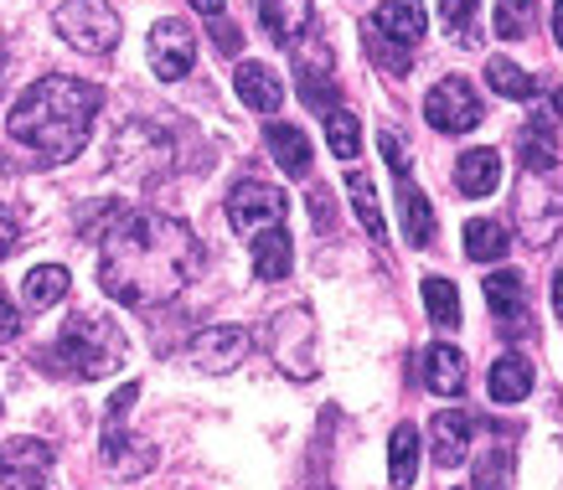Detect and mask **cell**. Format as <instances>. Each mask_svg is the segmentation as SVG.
<instances>
[{"mask_svg": "<svg viewBox=\"0 0 563 490\" xmlns=\"http://www.w3.org/2000/svg\"><path fill=\"white\" fill-rule=\"evenodd\" d=\"M202 274V248L187 222L166 212H135L124 218L99 248V285L114 304L151 310L172 300Z\"/></svg>", "mask_w": 563, "mask_h": 490, "instance_id": "6da1fadb", "label": "cell"}, {"mask_svg": "<svg viewBox=\"0 0 563 490\" xmlns=\"http://www.w3.org/2000/svg\"><path fill=\"white\" fill-rule=\"evenodd\" d=\"M99 103H103V93H99V83H88V78H68V73L36 78V83L11 103L5 135L16 140L21 151L63 166L73 155H84V145L93 140Z\"/></svg>", "mask_w": 563, "mask_h": 490, "instance_id": "7a4b0ae2", "label": "cell"}, {"mask_svg": "<svg viewBox=\"0 0 563 490\" xmlns=\"http://www.w3.org/2000/svg\"><path fill=\"white\" fill-rule=\"evenodd\" d=\"M36 361L57 377L93 382V377H109L124 361V331L109 315H73L63 325V336L52 341L47 352H36Z\"/></svg>", "mask_w": 563, "mask_h": 490, "instance_id": "3957f363", "label": "cell"}, {"mask_svg": "<svg viewBox=\"0 0 563 490\" xmlns=\"http://www.w3.org/2000/svg\"><path fill=\"white\" fill-rule=\"evenodd\" d=\"M57 36L78 52H114L120 47V11L109 0H68L52 16Z\"/></svg>", "mask_w": 563, "mask_h": 490, "instance_id": "277c9868", "label": "cell"}, {"mask_svg": "<svg viewBox=\"0 0 563 490\" xmlns=\"http://www.w3.org/2000/svg\"><path fill=\"white\" fill-rule=\"evenodd\" d=\"M517 227L528 243H553L563 233V187L548 170H528L517 181Z\"/></svg>", "mask_w": 563, "mask_h": 490, "instance_id": "5b68a950", "label": "cell"}, {"mask_svg": "<svg viewBox=\"0 0 563 490\" xmlns=\"http://www.w3.org/2000/svg\"><path fill=\"white\" fill-rule=\"evenodd\" d=\"M424 114L440 135H465V130H476L481 119H486V103L471 88V78H440V83L429 88Z\"/></svg>", "mask_w": 563, "mask_h": 490, "instance_id": "8992f818", "label": "cell"}, {"mask_svg": "<svg viewBox=\"0 0 563 490\" xmlns=\"http://www.w3.org/2000/svg\"><path fill=\"white\" fill-rule=\"evenodd\" d=\"M228 222H233V233H243V237L269 233V227L285 222V191L264 187V181H239V187L228 191Z\"/></svg>", "mask_w": 563, "mask_h": 490, "instance_id": "52a82bcc", "label": "cell"}, {"mask_svg": "<svg viewBox=\"0 0 563 490\" xmlns=\"http://www.w3.org/2000/svg\"><path fill=\"white\" fill-rule=\"evenodd\" d=\"M295 78H300V99L310 109H321V114L342 109L336 103V57L321 36H306V47H295Z\"/></svg>", "mask_w": 563, "mask_h": 490, "instance_id": "ba28073f", "label": "cell"}, {"mask_svg": "<svg viewBox=\"0 0 563 490\" xmlns=\"http://www.w3.org/2000/svg\"><path fill=\"white\" fill-rule=\"evenodd\" d=\"M151 73L155 78H166V83H176V78H187L191 68H197V32H191L187 21H155L151 26Z\"/></svg>", "mask_w": 563, "mask_h": 490, "instance_id": "9c48e42d", "label": "cell"}, {"mask_svg": "<svg viewBox=\"0 0 563 490\" xmlns=\"http://www.w3.org/2000/svg\"><path fill=\"white\" fill-rule=\"evenodd\" d=\"M52 449L42 439H5L0 444V490H47Z\"/></svg>", "mask_w": 563, "mask_h": 490, "instance_id": "30bf717a", "label": "cell"}, {"mask_svg": "<svg viewBox=\"0 0 563 490\" xmlns=\"http://www.w3.org/2000/svg\"><path fill=\"white\" fill-rule=\"evenodd\" d=\"M471 439H476V419H471L465 408H444V413H434V423H429V449H434V465H444V470L465 465Z\"/></svg>", "mask_w": 563, "mask_h": 490, "instance_id": "8fae6325", "label": "cell"}, {"mask_svg": "<svg viewBox=\"0 0 563 490\" xmlns=\"http://www.w3.org/2000/svg\"><path fill=\"white\" fill-rule=\"evenodd\" d=\"M486 304H492V315L501 321L507 336H522V331H528V285H522L517 269H496L492 279H486Z\"/></svg>", "mask_w": 563, "mask_h": 490, "instance_id": "7c38bea8", "label": "cell"}, {"mask_svg": "<svg viewBox=\"0 0 563 490\" xmlns=\"http://www.w3.org/2000/svg\"><path fill=\"white\" fill-rule=\"evenodd\" d=\"M243 356H249V331H239V325H212V331H202L197 346H191V361H197L202 372H233Z\"/></svg>", "mask_w": 563, "mask_h": 490, "instance_id": "4fadbf2b", "label": "cell"}, {"mask_svg": "<svg viewBox=\"0 0 563 490\" xmlns=\"http://www.w3.org/2000/svg\"><path fill=\"white\" fill-rule=\"evenodd\" d=\"M155 465L151 444L140 439V434H124L120 423H109V434H103V470L120 475V480H135Z\"/></svg>", "mask_w": 563, "mask_h": 490, "instance_id": "5bb4252c", "label": "cell"}, {"mask_svg": "<svg viewBox=\"0 0 563 490\" xmlns=\"http://www.w3.org/2000/svg\"><path fill=\"white\" fill-rule=\"evenodd\" d=\"M383 36H393V42H404V47H413L419 36L429 32V11L424 0H383L373 16H367Z\"/></svg>", "mask_w": 563, "mask_h": 490, "instance_id": "9a60e30c", "label": "cell"}, {"mask_svg": "<svg viewBox=\"0 0 563 490\" xmlns=\"http://www.w3.org/2000/svg\"><path fill=\"white\" fill-rule=\"evenodd\" d=\"M517 160L528 170H553L559 166V130L548 114H532L522 130H517Z\"/></svg>", "mask_w": 563, "mask_h": 490, "instance_id": "2e32d148", "label": "cell"}, {"mask_svg": "<svg viewBox=\"0 0 563 490\" xmlns=\"http://www.w3.org/2000/svg\"><path fill=\"white\" fill-rule=\"evenodd\" d=\"M233 88H239V99L249 103L254 114H279V103H285V88H279V78H274L264 63H239Z\"/></svg>", "mask_w": 563, "mask_h": 490, "instance_id": "e0dca14e", "label": "cell"}, {"mask_svg": "<svg viewBox=\"0 0 563 490\" xmlns=\"http://www.w3.org/2000/svg\"><path fill=\"white\" fill-rule=\"evenodd\" d=\"M258 21H264V36L290 47L295 36H306L310 21V0H258Z\"/></svg>", "mask_w": 563, "mask_h": 490, "instance_id": "ac0fdd59", "label": "cell"}, {"mask_svg": "<svg viewBox=\"0 0 563 490\" xmlns=\"http://www.w3.org/2000/svg\"><path fill=\"white\" fill-rule=\"evenodd\" d=\"M486 392H492V403H522L532 392V361L528 356H496L492 361V377H486Z\"/></svg>", "mask_w": 563, "mask_h": 490, "instance_id": "d6986e66", "label": "cell"}, {"mask_svg": "<svg viewBox=\"0 0 563 490\" xmlns=\"http://www.w3.org/2000/svg\"><path fill=\"white\" fill-rule=\"evenodd\" d=\"M264 145H269V155L279 160L285 176H310V135L300 124H269Z\"/></svg>", "mask_w": 563, "mask_h": 490, "instance_id": "ffe728a7", "label": "cell"}, {"mask_svg": "<svg viewBox=\"0 0 563 490\" xmlns=\"http://www.w3.org/2000/svg\"><path fill=\"white\" fill-rule=\"evenodd\" d=\"M424 382H429V392L455 398V392L465 388V356H461V346H450V341L429 346V352H424Z\"/></svg>", "mask_w": 563, "mask_h": 490, "instance_id": "44dd1931", "label": "cell"}, {"mask_svg": "<svg viewBox=\"0 0 563 490\" xmlns=\"http://www.w3.org/2000/svg\"><path fill=\"white\" fill-rule=\"evenodd\" d=\"M455 187L465 191V197H492L496 187H501V155L496 151H465L461 166H455Z\"/></svg>", "mask_w": 563, "mask_h": 490, "instance_id": "7402d4cb", "label": "cell"}, {"mask_svg": "<svg viewBox=\"0 0 563 490\" xmlns=\"http://www.w3.org/2000/svg\"><path fill=\"white\" fill-rule=\"evenodd\" d=\"M290 264H295V248H290V233H285V227H269V233L254 237V274L264 279V285L285 279Z\"/></svg>", "mask_w": 563, "mask_h": 490, "instance_id": "603a6c76", "label": "cell"}, {"mask_svg": "<svg viewBox=\"0 0 563 490\" xmlns=\"http://www.w3.org/2000/svg\"><path fill=\"white\" fill-rule=\"evenodd\" d=\"M461 237H465V258H476V264H496V258H507V248H512V233L492 218L465 222Z\"/></svg>", "mask_w": 563, "mask_h": 490, "instance_id": "cb8c5ba5", "label": "cell"}, {"mask_svg": "<svg viewBox=\"0 0 563 490\" xmlns=\"http://www.w3.org/2000/svg\"><path fill=\"white\" fill-rule=\"evenodd\" d=\"M388 475H393V490H409L413 475H419V428H413V423H398V428H393Z\"/></svg>", "mask_w": 563, "mask_h": 490, "instance_id": "d4e9b609", "label": "cell"}, {"mask_svg": "<svg viewBox=\"0 0 563 490\" xmlns=\"http://www.w3.org/2000/svg\"><path fill=\"white\" fill-rule=\"evenodd\" d=\"M398 212H404V237H409L413 248H424L429 237H434V212H429V197L413 181L398 187Z\"/></svg>", "mask_w": 563, "mask_h": 490, "instance_id": "484cf974", "label": "cell"}, {"mask_svg": "<svg viewBox=\"0 0 563 490\" xmlns=\"http://www.w3.org/2000/svg\"><path fill=\"white\" fill-rule=\"evenodd\" d=\"M346 191H352V212H357V222L367 227V237H388V222H383V207H377V191H373V176L367 170H352L346 176Z\"/></svg>", "mask_w": 563, "mask_h": 490, "instance_id": "4316f807", "label": "cell"}, {"mask_svg": "<svg viewBox=\"0 0 563 490\" xmlns=\"http://www.w3.org/2000/svg\"><path fill=\"white\" fill-rule=\"evenodd\" d=\"M21 294H26L32 310H52V304L68 294V269H63V264H36V269L26 274V289H21Z\"/></svg>", "mask_w": 563, "mask_h": 490, "instance_id": "83f0119b", "label": "cell"}, {"mask_svg": "<svg viewBox=\"0 0 563 490\" xmlns=\"http://www.w3.org/2000/svg\"><path fill=\"white\" fill-rule=\"evenodd\" d=\"M486 83H492V93H501V99H517V103L538 93L532 73H528V68H517L512 57H492V63H486Z\"/></svg>", "mask_w": 563, "mask_h": 490, "instance_id": "f1b7e54d", "label": "cell"}, {"mask_svg": "<svg viewBox=\"0 0 563 490\" xmlns=\"http://www.w3.org/2000/svg\"><path fill=\"white\" fill-rule=\"evenodd\" d=\"M325 145H331L336 160H357L362 155V119L346 114V109H331V114H325Z\"/></svg>", "mask_w": 563, "mask_h": 490, "instance_id": "f546056e", "label": "cell"}, {"mask_svg": "<svg viewBox=\"0 0 563 490\" xmlns=\"http://www.w3.org/2000/svg\"><path fill=\"white\" fill-rule=\"evenodd\" d=\"M362 47H367V57H373L377 68H388L393 78H404V73L413 68L409 47H404V42H393V36H383V32H377V26H373V21L362 26Z\"/></svg>", "mask_w": 563, "mask_h": 490, "instance_id": "4dcf8cb0", "label": "cell"}, {"mask_svg": "<svg viewBox=\"0 0 563 490\" xmlns=\"http://www.w3.org/2000/svg\"><path fill=\"white\" fill-rule=\"evenodd\" d=\"M424 310H429V321L434 325H461V294H455V285L444 279V274H429L424 279Z\"/></svg>", "mask_w": 563, "mask_h": 490, "instance_id": "1f68e13d", "label": "cell"}, {"mask_svg": "<svg viewBox=\"0 0 563 490\" xmlns=\"http://www.w3.org/2000/svg\"><path fill=\"white\" fill-rule=\"evenodd\" d=\"M532 16H538V0H496V36L522 42L532 32Z\"/></svg>", "mask_w": 563, "mask_h": 490, "instance_id": "d6a6232c", "label": "cell"}, {"mask_svg": "<svg viewBox=\"0 0 563 490\" xmlns=\"http://www.w3.org/2000/svg\"><path fill=\"white\" fill-rule=\"evenodd\" d=\"M476 16H481V0H440V21L455 42H476Z\"/></svg>", "mask_w": 563, "mask_h": 490, "instance_id": "836d02e7", "label": "cell"}, {"mask_svg": "<svg viewBox=\"0 0 563 490\" xmlns=\"http://www.w3.org/2000/svg\"><path fill=\"white\" fill-rule=\"evenodd\" d=\"M377 151H383V160L393 166V176H398V181H409L413 160H409V145H404V135H398V130H383V135H377Z\"/></svg>", "mask_w": 563, "mask_h": 490, "instance_id": "e575fe53", "label": "cell"}, {"mask_svg": "<svg viewBox=\"0 0 563 490\" xmlns=\"http://www.w3.org/2000/svg\"><path fill=\"white\" fill-rule=\"evenodd\" d=\"M507 465H512V449H492L476 470V490H507Z\"/></svg>", "mask_w": 563, "mask_h": 490, "instance_id": "d590c367", "label": "cell"}, {"mask_svg": "<svg viewBox=\"0 0 563 490\" xmlns=\"http://www.w3.org/2000/svg\"><path fill=\"white\" fill-rule=\"evenodd\" d=\"M16 237H21V222L11 207H0V264L11 258V248H16Z\"/></svg>", "mask_w": 563, "mask_h": 490, "instance_id": "8d00e7d4", "label": "cell"}, {"mask_svg": "<svg viewBox=\"0 0 563 490\" xmlns=\"http://www.w3.org/2000/svg\"><path fill=\"white\" fill-rule=\"evenodd\" d=\"M212 42H218V52H239L243 47V36H239V26L233 21H212Z\"/></svg>", "mask_w": 563, "mask_h": 490, "instance_id": "74e56055", "label": "cell"}, {"mask_svg": "<svg viewBox=\"0 0 563 490\" xmlns=\"http://www.w3.org/2000/svg\"><path fill=\"white\" fill-rule=\"evenodd\" d=\"M21 331V321H16V304L5 300V294H0V341H11Z\"/></svg>", "mask_w": 563, "mask_h": 490, "instance_id": "f35d334b", "label": "cell"}, {"mask_svg": "<svg viewBox=\"0 0 563 490\" xmlns=\"http://www.w3.org/2000/svg\"><path fill=\"white\" fill-rule=\"evenodd\" d=\"M553 315H559V325H563V264H559V279H553Z\"/></svg>", "mask_w": 563, "mask_h": 490, "instance_id": "ab89813d", "label": "cell"}, {"mask_svg": "<svg viewBox=\"0 0 563 490\" xmlns=\"http://www.w3.org/2000/svg\"><path fill=\"white\" fill-rule=\"evenodd\" d=\"M191 5H197V11H202V16H212V21L222 16V0H191Z\"/></svg>", "mask_w": 563, "mask_h": 490, "instance_id": "60d3db41", "label": "cell"}, {"mask_svg": "<svg viewBox=\"0 0 563 490\" xmlns=\"http://www.w3.org/2000/svg\"><path fill=\"white\" fill-rule=\"evenodd\" d=\"M553 36H559V47H563V0L553 5Z\"/></svg>", "mask_w": 563, "mask_h": 490, "instance_id": "b9f144b4", "label": "cell"}, {"mask_svg": "<svg viewBox=\"0 0 563 490\" xmlns=\"http://www.w3.org/2000/svg\"><path fill=\"white\" fill-rule=\"evenodd\" d=\"M553 109H559V114H563V88H559V93H553Z\"/></svg>", "mask_w": 563, "mask_h": 490, "instance_id": "7bdbcfd3", "label": "cell"}]
</instances>
